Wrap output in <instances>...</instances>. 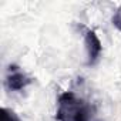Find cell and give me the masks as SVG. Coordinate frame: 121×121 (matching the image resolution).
<instances>
[{
  "label": "cell",
  "mask_w": 121,
  "mask_h": 121,
  "mask_svg": "<svg viewBox=\"0 0 121 121\" xmlns=\"http://www.w3.org/2000/svg\"><path fill=\"white\" fill-rule=\"evenodd\" d=\"M94 107L73 91H64L57 100V121H94Z\"/></svg>",
  "instance_id": "cell-1"
},
{
  "label": "cell",
  "mask_w": 121,
  "mask_h": 121,
  "mask_svg": "<svg viewBox=\"0 0 121 121\" xmlns=\"http://www.w3.org/2000/svg\"><path fill=\"white\" fill-rule=\"evenodd\" d=\"M31 83V78L19 67V66H9L6 73V87L10 91H22Z\"/></svg>",
  "instance_id": "cell-2"
},
{
  "label": "cell",
  "mask_w": 121,
  "mask_h": 121,
  "mask_svg": "<svg viewBox=\"0 0 121 121\" xmlns=\"http://www.w3.org/2000/svg\"><path fill=\"white\" fill-rule=\"evenodd\" d=\"M84 44L87 50V66H94L103 53V44L98 36L90 29H84Z\"/></svg>",
  "instance_id": "cell-3"
},
{
  "label": "cell",
  "mask_w": 121,
  "mask_h": 121,
  "mask_svg": "<svg viewBox=\"0 0 121 121\" xmlns=\"http://www.w3.org/2000/svg\"><path fill=\"white\" fill-rule=\"evenodd\" d=\"M0 121H22V120L13 110L3 107L2 111H0Z\"/></svg>",
  "instance_id": "cell-4"
},
{
  "label": "cell",
  "mask_w": 121,
  "mask_h": 121,
  "mask_svg": "<svg viewBox=\"0 0 121 121\" xmlns=\"http://www.w3.org/2000/svg\"><path fill=\"white\" fill-rule=\"evenodd\" d=\"M111 22H112V26H114L117 30L121 31V7H118V9L115 10V13H114V16H112Z\"/></svg>",
  "instance_id": "cell-5"
}]
</instances>
